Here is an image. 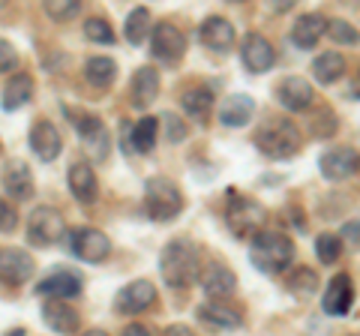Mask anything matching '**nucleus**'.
<instances>
[{"instance_id": "nucleus-33", "label": "nucleus", "mask_w": 360, "mask_h": 336, "mask_svg": "<svg viewBox=\"0 0 360 336\" xmlns=\"http://www.w3.org/2000/svg\"><path fill=\"white\" fill-rule=\"evenodd\" d=\"M66 117L72 120L75 132H78V136H82L84 141H87V138H94V136H99V132H105L103 120H99L94 111H75V108H66Z\"/></svg>"}, {"instance_id": "nucleus-1", "label": "nucleus", "mask_w": 360, "mask_h": 336, "mask_svg": "<svg viewBox=\"0 0 360 336\" xmlns=\"http://www.w3.org/2000/svg\"><path fill=\"white\" fill-rule=\"evenodd\" d=\"M201 273V252L193 240L174 238L162 246L160 252V276L168 288H186L193 285Z\"/></svg>"}, {"instance_id": "nucleus-9", "label": "nucleus", "mask_w": 360, "mask_h": 336, "mask_svg": "<svg viewBox=\"0 0 360 336\" xmlns=\"http://www.w3.org/2000/svg\"><path fill=\"white\" fill-rule=\"evenodd\" d=\"M156 304V285L150 279H132L123 285L115 297V312L117 316H139V312L150 309Z\"/></svg>"}, {"instance_id": "nucleus-47", "label": "nucleus", "mask_w": 360, "mask_h": 336, "mask_svg": "<svg viewBox=\"0 0 360 336\" xmlns=\"http://www.w3.org/2000/svg\"><path fill=\"white\" fill-rule=\"evenodd\" d=\"M348 336H354V333H348Z\"/></svg>"}, {"instance_id": "nucleus-3", "label": "nucleus", "mask_w": 360, "mask_h": 336, "mask_svg": "<svg viewBox=\"0 0 360 336\" xmlns=\"http://www.w3.org/2000/svg\"><path fill=\"white\" fill-rule=\"evenodd\" d=\"M300 129L291 117H270L255 129V148L262 150L267 160H295L300 153Z\"/></svg>"}, {"instance_id": "nucleus-25", "label": "nucleus", "mask_w": 360, "mask_h": 336, "mask_svg": "<svg viewBox=\"0 0 360 336\" xmlns=\"http://www.w3.org/2000/svg\"><path fill=\"white\" fill-rule=\"evenodd\" d=\"M198 318L207 324V328L217 330H234L240 328V312L231 309L225 300H207V304L198 306Z\"/></svg>"}, {"instance_id": "nucleus-28", "label": "nucleus", "mask_w": 360, "mask_h": 336, "mask_svg": "<svg viewBox=\"0 0 360 336\" xmlns=\"http://www.w3.org/2000/svg\"><path fill=\"white\" fill-rule=\"evenodd\" d=\"M345 58L340 51H321L319 58L312 60V66H309V72H312V78L319 84H333V82H340V78L345 75Z\"/></svg>"}, {"instance_id": "nucleus-10", "label": "nucleus", "mask_w": 360, "mask_h": 336, "mask_svg": "<svg viewBox=\"0 0 360 336\" xmlns=\"http://www.w3.org/2000/svg\"><path fill=\"white\" fill-rule=\"evenodd\" d=\"M240 60L252 75H264V72L274 70L276 51L264 33H246L243 42H240Z\"/></svg>"}, {"instance_id": "nucleus-46", "label": "nucleus", "mask_w": 360, "mask_h": 336, "mask_svg": "<svg viewBox=\"0 0 360 336\" xmlns=\"http://www.w3.org/2000/svg\"><path fill=\"white\" fill-rule=\"evenodd\" d=\"M84 336H108V333H105V330H87Z\"/></svg>"}, {"instance_id": "nucleus-12", "label": "nucleus", "mask_w": 360, "mask_h": 336, "mask_svg": "<svg viewBox=\"0 0 360 336\" xmlns=\"http://www.w3.org/2000/svg\"><path fill=\"white\" fill-rule=\"evenodd\" d=\"M357 150L354 148H345V144H340V148H330L321 153L319 160V168H321V177L330 183H340V181H348V177L357 174Z\"/></svg>"}, {"instance_id": "nucleus-43", "label": "nucleus", "mask_w": 360, "mask_h": 336, "mask_svg": "<svg viewBox=\"0 0 360 336\" xmlns=\"http://www.w3.org/2000/svg\"><path fill=\"white\" fill-rule=\"evenodd\" d=\"M120 336H153V333H150L148 328H144V324H139V321H132V324H129V328H127V330H123Z\"/></svg>"}, {"instance_id": "nucleus-21", "label": "nucleus", "mask_w": 360, "mask_h": 336, "mask_svg": "<svg viewBox=\"0 0 360 336\" xmlns=\"http://www.w3.org/2000/svg\"><path fill=\"white\" fill-rule=\"evenodd\" d=\"M324 30H328V18L321 13H307L295 21V27H291V42L303 51H312L319 46V39L324 37Z\"/></svg>"}, {"instance_id": "nucleus-5", "label": "nucleus", "mask_w": 360, "mask_h": 336, "mask_svg": "<svg viewBox=\"0 0 360 336\" xmlns=\"http://www.w3.org/2000/svg\"><path fill=\"white\" fill-rule=\"evenodd\" d=\"M267 222V210L262 201L246 198L240 193H229V205H225V226L231 228L234 238L252 240Z\"/></svg>"}, {"instance_id": "nucleus-26", "label": "nucleus", "mask_w": 360, "mask_h": 336, "mask_svg": "<svg viewBox=\"0 0 360 336\" xmlns=\"http://www.w3.org/2000/svg\"><path fill=\"white\" fill-rule=\"evenodd\" d=\"M123 136H127L129 150L135 153H150L156 148V136H160V120L156 117H141L135 127H123Z\"/></svg>"}, {"instance_id": "nucleus-22", "label": "nucleus", "mask_w": 360, "mask_h": 336, "mask_svg": "<svg viewBox=\"0 0 360 336\" xmlns=\"http://www.w3.org/2000/svg\"><path fill=\"white\" fill-rule=\"evenodd\" d=\"M42 321L49 324L54 333H60V336L75 333L78 324H82L78 312L66 304V300H45V304H42Z\"/></svg>"}, {"instance_id": "nucleus-44", "label": "nucleus", "mask_w": 360, "mask_h": 336, "mask_svg": "<svg viewBox=\"0 0 360 336\" xmlns=\"http://www.w3.org/2000/svg\"><path fill=\"white\" fill-rule=\"evenodd\" d=\"M342 234H345V238H348V240H352V243L357 246V219H352V222H348V226L342 228Z\"/></svg>"}, {"instance_id": "nucleus-40", "label": "nucleus", "mask_w": 360, "mask_h": 336, "mask_svg": "<svg viewBox=\"0 0 360 336\" xmlns=\"http://www.w3.org/2000/svg\"><path fill=\"white\" fill-rule=\"evenodd\" d=\"M18 66V49L9 39H0V72H13Z\"/></svg>"}, {"instance_id": "nucleus-27", "label": "nucleus", "mask_w": 360, "mask_h": 336, "mask_svg": "<svg viewBox=\"0 0 360 336\" xmlns=\"http://www.w3.org/2000/svg\"><path fill=\"white\" fill-rule=\"evenodd\" d=\"M180 108H184L189 117H195V120H207L210 111H213V91L205 87V84L186 87V91L180 93Z\"/></svg>"}, {"instance_id": "nucleus-37", "label": "nucleus", "mask_w": 360, "mask_h": 336, "mask_svg": "<svg viewBox=\"0 0 360 336\" xmlns=\"http://www.w3.org/2000/svg\"><path fill=\"white\" fill-rule=\"evenodd\" d=\"M45 13L54 21H70L82 13V4L78 0H45Z\"/></svg>"}, {"instance_id": "nucleus-31", "label": "nucleus", "mask_w": 360, "mask_h": 336, "mask_svg": "<svg viewBox=\"0 0 360 336\" xmlns=\"http://www.w3.org/2000/svg\"><path fill=\"white\" fill-rule=\"evenodd\" d=\"M150 30H153V15H150V9H132V13L127 15V27H123V33H127V39L132 42V46H141L144 39L150 37Z\"/></svg>"}, {"instance_id": "nucleus-13", "label": "nucleus", "mask_w": 360, "mask_h": 336, "mask_svg": "<svg viewBox=\"0 0 360 336\" xmlns=\"http://www.w3.org/2000/svg\"><path fill=\"white\" fill-rule=\"evenodd\" d=\"M72 252L87 264H103L111 255V240L99 228H75L72 231Z\"/></svg>"}, {"instance_id": "nucleus-20", "label": "nucleus", "mask_w": 360, "mask_h": 336, "mask_svg": "<svg viewBox=\"0 0 360 336\" xmlns=\"http://www.w3.org/2000/svg\"><path fill=\"white\" fill-rule=\"evenodd\" d=\"M255 115V99L246 93H231L219 105V123L225 129H243Z\"/></svg>"}, {"instance_id": "nucleus-42", "label": "nucleus", "mask_w": 360, "mask_h": 336, "mask_svg": "<svg viewBox=\"0 0 360 336\" xmlns=\"http://www.w3.org/2000/svg\"><path fill=\"white\" fill-rule=\"evenodd\" d=\"M162 336H195V333H193V328H186V324H168Z\"/></svg>"}, {"instance_id": "nucleus-29", "label": "nucleus", "mask_w": 360, "mask_h": 336, "mask_svg": "<svg viewBox=\"0 0 360 336\" xmlns=\"http://www.w3.org/2000/svg\"><path fill=\"white\" fill-rule=\"evenodd\" d=\"M30 99H33V78L27 72H15L4 84V108L18 111V108H25Z\"/></svg>"}, {"instance_id": "nucleus-17", "label": "nucleus", "mask_w": 360, "mask_h": 336, "mask_svg": "<svg viewBox=\"0 0 360 336\" xmlns=\"http://www.w3.org/2000/svg\"><path fill=\"white\" fill-rule=\"evenodd\" d=\"M201 288H205V295L210 300H229L234 291H238V276H234V271H229L225 264L213 261L207 267H201Z\"/></svg>"}, {"instance_id": "nucleus-35", "label": "nucleus", "mask_w": 360, "mask_h": 336, "mask_svg": "<svg viewBox=\"0 0 360 336\" xmlns=\"http://www.w3.org/2000/svg\"><path fill=\"white\" fill-rule=\"evenodd\" d=\"M84 39L96 42V46H111L115 42V30L105 18H87L84 21Z\"/></svg>"}, {"instance_id": "nucleus-4", "label": "nucleus", "mask_w": 360, "mask_h": 336, "mask_svg": "<svg viewBox=\"0 0 360 336\" xmlns=\"http://www.w3.org/2000/svg\"><path fill=\"white\" fill-rule=\"evenodd\" d=\"M186 201H184V193L180 186L172 181V177H150L144 183V210L153 222H172L184 214Z\"/></svg>"}, {"instance_id": "nucleus-7", "label": "nucleus", "mask_w": 360, "mask_h": 336, "mask_svg": "<svg viewBox=\"0 0 360 336\" xmlns=\"http://www.w3.org/2000/svg\"><path fill=\"white\" fill-rule=\"evenodd\" d=\"M150 49H153L156 60L177 63V60H184V54H186V37L172 21H162V25H153V30H150Z\"/></svg>"}, {"instance_id": "nucleus-23", "label": "nucleus", "mask_w": 360, "mask_h": 336, "mask_svg": "<svg viewBox=\"0 0 360 336\" xmlns=\"http://www.w3.org/2000/svg\"><path fill=\"white\" fill-rule=\"evenodd\" d=\"M4 189L6 195H13L15 201H27L33 195V174L30 165L25 160H13L4 168Z\"/></svg>"}, {"instance_id": "nucleus-16", "label": "nucleus", "mask_w": 360, "mask_h": 336, "mask_svg": "<svg viewBox=\"0 0 360 336\" xmlns=\"http://www.w3.org/2000/svg\"><path fill=\"white\" fill-rule=\"evenodd\" d=\"M82 288H84V279L75 271H66V267H60V271H54L37 283V291L45 300H72L82 295Z\"/></svg>"}, {"instance_id": "nucleus-34", "label": "nucleus", "mask_w": 360, "mask_h": 336, "mask_svg": "<svg viewBox=\"0 0 360 336\" xmlns=\"http://www.w3.org/2000/svg\"><path fill=\"white\" fill-rule=\"evenodd\" d=\"M340 129V117L333 115V108H319L312 117V136L315 138H330Z\"/></svg>"}, {"instance_id": "nucleus-2", "label": "nucleus", "mask_w": 360, "mask_h": 336, "mask_svg": "<svg viewBox=\"0 0 360 336\" xmlns=\"http://www.w3.org/2000/svg\"><path fill=\"white\" fill-rule=\"evenodd\" d=\"M250 261L267 276L283 273L285 267H291V261H295V243H291V238L283 231L262 228L250 240Z\"/></svg>"}, {"instance_id": "nucleus-15", "label": "nucleus", "mask_w": 360, "mask_h": 336, "mask_svg": "<svg viewBox=\"0 0 360 336\" xmlns=\"http://www.w3.org/2000/svg\"><path fill=\"white\" fill-rule=\"evenodd\" d=\"M30 150L37 153V160L39 162H54L60 156L63 150V138H60V129L54 127L51 120H33V127H30Z\"/></svg>"}, {"instance_id": "nucleus-6", "label": "nucleus", "mask_w": 360, "mask_h": 336, "mask_svg": "<svg viewBox=\"0 0 360 336\" xmlns=\"http://www.w3.org/2000/svg\"><path fill=\"white\" fill-rule=\"evenodd\" d=\"M66 234V222H63V214L58 207H51V205H42L37 207L30 214L27 219V240L33 246H54L60 238Z\"/></svg>"}, {"instance_id": "nucleus-11", "label": "nucleus", "mask_w": 360, "mask_h": 336, "mask_svg": "<svg viewBox=\"0 0 360 336\" xmlns=\"http://www.w3.org/2000/svg\"><path fill=\"white\" fill-rule=\"evenodd\" d=\"M276 103L283 105L285 111H307L315 105V87L307 82L303 75H285L283 82L276 84Z\"/></svg>"}, {"instance_id": "nucleus-36", "label": "nucleus", "mask_w": 360, "mask_h": 336, "mask_svg": "<svg viewBox=\"0 0 360 336\" xmlns=\"http://www.w3.org/2000/svg\"><path fill=\"white\" fill-rule=\"evenodd\" d=\"M315 255H319V261H324V264L340 261V255H342L340 238H336V234H321V238L315 240Z\"/></svg>"}, {"instance_id": "nucleus-48", "label": "nucleus", "mask_w": 360, "mask_h": 336, "mask_svg": "<svg viewBox=\"0 0 360 336\" xmlns=\"http://www.w3.org/2000/svg\"><path fill=\"white\" fill-rule=\"evenodd\" d=\"M0 150H4V148H0Z\"/></svg>"}, {"instance_id": "nucleus-14", "label": "nucleus", "mask_w": 360, "mask_h": 336, "mask_svg": "<svg viewBox=\"0 0 360 336\" xmlns=\"http://www.w3.org/2000/svg\"><path fill=\"white\" fill-rule=\"evenodd\" d=\"M354 306V279L348 273H336L330 276V283L324 285V297H321V309L333 318L348 316V309Z\"/></svg>"}, {"instance_id": "nucleus-18", "label": "nucleus", "mask_w": 360, "mask_h": 336, "mask_svg": "<svg viewBox=\"0 0 360 336\" xmlns=\"http://www.w3.org/2000/svg\"><path fill=\"white\" fill-rule=\"evenodd\" d=\"M198 37H201V42H205V49L217 51V54H225V51H231L238 33H234V25L229 18L207 15L205 21H201V27H198Z\"/></svg>"}, {"instance_id": "nucleus-19", "label": "nucleus", "mask_w": 360, "mask_h": 336, "mask_svg": "<svg viewBox=\"0 0 360 336\" xmlns=\"http://www.w3.org/2000/svg\"><path fill=\"white\" fill-rule=\"evenodd\" d=\"M66 183H70V193L82 201V205H94L99 198V181H96V172L90 168V162H72L70 172H66Z\"/></svg>"}, {"instance_id": "nucleus-41", "label": "nucleus", "mask_w": 360, "mask_h": 336, "mask_svg": "<svg viewBox=\"0 0 360 336\" xmlns=\"http://www.w3.org/2000/svg\"><path fill=\"white\" fill-rule=\"evenodd\" d=\"M165 123H168V141H184L186 138V127L184 123H180L174 115H165Z\"/></svg>"}, {"instance_id": "nucleus-30", "label": "nucleus", "mask_w": 360, "mask_h": 336, "mask_svg": "<svg viewBox=\"0 0 360 336\" xmlns=\"http://www.w3.org/2000/svg\"><path fill=\"white\" fill-rule=\"evenodd\" d=\"M84 78H87V84L105 91V87H111L117 82V63L111 58H103V54H99V58H90L84 63Z\"/></svg>"}, {"instance_id": "nucleus-8", "label": "nucleus", "mask_w": 360, "mask_h": 336, "mask_svg": "<svg viewBox=\"0 0 360 336\" xmlns=\"http://www.w3.org/2000/svg\"><path fill=\"white\" fill-rule=\"evenodd\" d=\"M37 271V261L27 250H18V246H4L0 250V283L9 288L25 285L27 279Z\"/></svg>"}, {"instance_id": "nucleus-38", "label": "nucleus", "mask_w": 360, "mask_h": 336, "mask_svg": "<svg viewBox=\"0 0 360 336\" xmlns=\"http://www.w3.org/2000/svg\"><path fill=\"white\" fill-rule=\"evenodd\" d=\"M328 33H330L333 42H340V46H357V27L352 21L333 18V21H328Z\"/></svg>"}, {"instance_id": "nucleus-24", "label": "nucleus", "mask_w": 360, "mask_h": 336, "mask_svg": "<svg viewBox=\"0 0 360 336\" xmlns=\"http://www.w3.org/2000/svg\"><path fill=\"white\" fill-rule=\"evenodd\" d=\"M156 93H160V72L153 66H141L139 72L132 75V84H129V96H132V105L135 108H148Z\"/></svg>"}, {"instance_id": "nucleus-32", "label": "nucleus", "mask_w": 360, "mask_h": 336, "mask_svg": "<svg viewBox=\"0 0 360 336\" xmlns=\"http://www.w3.org/2000/svg\"><path fill=\"white\" fill-rule=\"evenodd\" d=\"M285 288L291 291L295 297H312L315 291H319V276H315L312 267H295V271L288 273L285 279Z\"/></svg>"}, {"instance_id": "nucleus-45", "label": "nucleus", "mask_w": 360, "mask_h": 336, "mask_svg": "<svg viewBox=\"0 0 360 336\" xmlns=\"http://www.w3.org/2000/svg\"><path fill=\"white\" fill-rule=\"evenodd\" d=\"M6 336H27V330L25 328H15V330H9Z\"/></svg>"}, {"instance_id": "nucleus-39", "label": "nucleus", "mask_w": 360, "mask_h": 336, "mask_svg": "<svg viewBox=\"0 0 360 336\" xmlns=\"http://www.w3.org/2000/svg\"><path fill=\"white\" fill-rule=\"evenodd\" d=\"M18 226V214H15V205L6 198H0V234H9L15 231Z\"/></svg>"}]
</instances>
